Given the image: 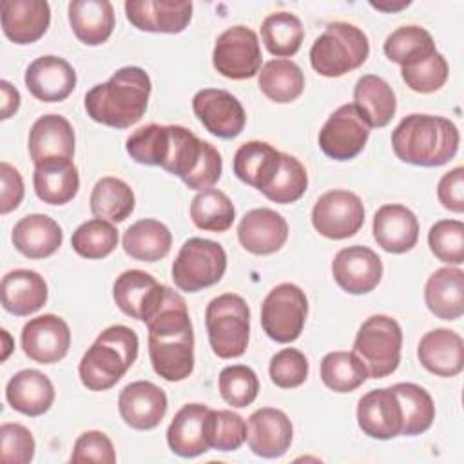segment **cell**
<instances>
[{
	"instance_id": "obj_1",
	"label": "cell",
	"mask_w": 464,
	"mask_h": 464,
	"mask_svg": "<svg viewBox=\"0 0 464 464\" xmlns=\"http://www.w3.org/2000/svg\"><path fill=\"white\" fill-rule=\"evenodd\" d=\"M149 330V357L154 372L169 382L187 379L194 370V332L185 299L167 286Z\"/></svg>"
},
{
	"instance_id": "obj_2",
	"label": "cell",
	"mask_w": 464,
	"mask_h": 464,
	"mask_svg": "<svg viewBox=\"0 0 464 464\" xmlns=\"http://www.w3.org/2000/svg\"><path fill=\"white\" fill-rule=\"evenodd\" d=\"M150 91V78L141 67H121L85 92L87 116L112 129H129L143 118Z\"/></svg>"
},
{
	"instance_id": "obj_3",
	"label": "cell",
	"mask_w": 464,
	"mask_h": 464,
	"mask_svg": "<svg viewBox=\"0 0 464 464\" xmlns=\"http://www.w3.org/2000/svg\"><path fill=\"white\" fill-rule=\"evenodd\" d=\"M460 134L457 125L442 116L410 114L392 132L395 156L417 167H440L459 150Z\"/></svg>"
},
{
	"instance_id": "obj_4",
	"label": "cell",
	"mask_w": 464,
	"mask_h": 464,
	"mask_svg": "<svg viewBox=\"0 0 464 464\" xmlns=\"http://www.w3.org/2000/svg\"><path fill=\"white\" fill-rule=\"evenodd\" d=\"M138 335L123 324L105 328L83 353L78 373L82 384L91 392L112 388L138 357Z\"/></svg>"
},
{
	"instance_id": "obj_5",
	"label": "cell",
	"mask_w": 464,
	"mask_h": 464,
	"mask_svg": "<svg viewBox=\"0 0 464 464\" xmlns=\"http://www.w3.org/2000/svg\"><path fill=\"white\" fill-rule=\"evenodd\" d=\"M167 127L169 143L161 169L178 176L192 190H205L218 183L223 170L218 149L181 125Z\"/></svg>"
},
{
	"instance_id": "obj_6",
	"label": "cell",
	"mask_w": 464,
	"mask_h": 464,
	"mask_svg": "<svg viewBox=\"0 0 464 464\" xmlns=\"http://www.w3.org/2000/svg\"><path fill=\"white\" fill-rule=\"evenodd\" d=\"M370 54L368 36L353 24L332 22L315 38L310 49V63L326 78H339L359 69Z\"/></svg>"
},
{
	"instance_id": "obj_7",
	"label": "cell",
	"mask_w": 464,
	"mask_h": 464,
	"mask_svg": "<svg viewBox=\"0 0 464 464\" xmlns=\"http://www.w3.org/2000/svg\"><path fill=\"white\" fill-rule=\"evenodd\" d=\"M205 326L212 352L221 359L245 353L250 335V310L237 294L214 297L205 310Z\"/></svg>"
},
{
	"instance_id": "obj_8",
	"label": "cell",
	"mask_w": 464,
	"mask_h": 464,
	"mask_svg": "<svg viewBox=\"0 0 464 464\" xmlns=\"http://www.w3.org/2000/svg\"><path fill=\"white\" fill-rule=\"evenodd\" d=\"M402 330L399 323L388 315H370L357 330L353 352L362 359L368 375L382 379L393 373L401 362Z\"/></svg>"
},
{
	"instance_id": "obj_9",
	"label": "cell",
	"mask_w": 464,
	"mask_h": 464,
	"mask_svg": "<svg viewBox=\"0 0 464 464\" xmlns=\"http://www.w3.org/2000/svg\"><path fill=\"white\" fill-rule=\"evenodd\" d=\"M225 270L227 252L219 243L190 237L181 245L170 272L172 281L179 290L199 292L219 283Z\"/></svg>"
},
{
	"instance_id": "obj_10",
	"label": "cell",
	"mask_w": 464,
	"mask_h": 464,
	"mask_svg": "<svg viewBox=\"0 0 464 464\" xmlns=\"http://www.w3.org/2000/svg\"><path fill=\"white\" fill-rule=\"evenodd\" d=\"M308 315V299L294 283L274 286L261 304V326L276 343H294L299 339Z\"/></svg>"
},
{
	"instance_id": "obj_11",
	"label": "cell",
	"mask_w": 464,
	"mask_h": 464,
	"mask_svg": "<svg viewBox=\"0 0 464 464\" xmlns=\"http://www.w3.org/2000/svg\"><path fill=\"white\" fill-rule=\"evenodd\" d=\"M261 47L256 31L246 25H232L225 29L214 45L212 65L230 80H246L261 71Z\"/></svg>"
},
{
	"instance_id": "obj_12",
	"label": "cell",
	"mask_w": 464,
	"mask_h": 464,
	"mask_svg": "<svg viewBox=\"0 0 464 464\" xmlns=\"http://www.w3.org/2000/svg\"><path fill=\"white\" fill-rule=\"evenodd\" d=\"M370 125L353 103L337 107L319 130L321 150L337 161L355 158L366 145Z\"/></svg>"
},
{
	"instance_id": "obj_13",
	"label": "cell",
	"mask_w": 464,
	"mask_h": 464,
	"mask_svg": "<svg viewBox=\"0 0 464 464\" xmlns=\"http://www.w3.org/2000/svg\"><path fill=\"white\" fill-rule=\"evenodd\" d=\"M364 223L361 198L350 190H328L312 208L314 228L328 239H346L359 232Z\"/></svg>"
},
{
	"instance_id": "obj_14",
	"label": "cell",
	"mask_w": 464,
	"mask_h": 464,
	"mask_svg": "<svg viewBox=\"0 0 464 464\" xmlns=\"http://www.w3.org/2000/svg\"><path fill=\"white\" fill-rule=\"evenodd\" d=\"M192 111L203 127L223 140L239 136L246 123L241 102L225 89H201L192 98Z\"/></svg>"
},
{
	"instance_id": "obj_15",
	"label": "cell",
	"mask_w": 464,
	"mask_h": 464,
	"mask_svg": "<svg viewBox=\"0 0 464 464\" xmlns=\"http://www.w3.org/2000/svg\"><path fill=\"white\" fill-rule=\"evenodd\" d=\"M167 286L160 285L149 272L130 268L121 272L112 286V297L118 308L136 319L147 323L165 297Z\"/></svg>"
},
{
	"instance_id": "obj_16",
	"label": "cell",
	"mask_w": 464,
	"mask_h": 464,
	"mask_svg": "<svg viewBox=\"0 0 464 464\" xmlns=\"http://www.w3.org/2000/svg\"><path fill=\"white\" fill-rule=\"evenodd\" d=\"M71 346L69 324L54 315L44 314L29 319L22 328L24 353L40 364H53L62 361Z\"/></svg>"
},
{
	"instance_id": "obj_17",
	"label": "cell",
	"mask_w": 464,
	"mask_h": 464,
	"mask_svg": "<svg viewBox=\"0 0 464 464\" xmlns=\"http://www.w3.org/2000/svg\"><path fill=\"white\" fill-rule=\"evenodd\" d=\"M332 276L346 294H368L381 283L382 261L372 248L352 245L335 254Z\"/></svg>"
},
{
	"instance_id": "obj_18",
	"label": "cell",
	"mask_w": 464,
	"mask_h": 464,
	"mask_svg": "<svg viewBox=\"0 0 464 464\" xmlns=\"http://www.w3.org/2000/svg\"><path fill=\"white\" fill-rule=\"evenodd\" d=\"M357 424L364 435L379 440L402 433V410L392 386L372 390L359 399Z\"/></svg>"
},
{
	"instance_id": "obj_19",
	"label": "cell",
	"mask_w": 464,
	"mask_h": 464,
	"mask_svg": "<svg viewBox=\"0 0 464 464\" xmlns=\"http://www.w3.org/2000/svg\"><path fill=\"white\" fill-rule=\"evenodd\" d=\"M127 20L145 33H181L192 18V2L174 0H127Z\"/></svg>"
},
{
	"instance_id": "obj_20",
	"label": "cell",
	"mask_w": 464,
	"mask_h": 464,
	"mask_svg": "<svg viewBox=\"0 0 464 464\" xmlns=\"http://www.w3.org/2000/svg\"><path fill=\"white\" fill-rule=\"evenodd\" d=\"M292 422L283 410L259 408L246 422V444L254 455L263 459H277L285 455L292 444Z\"/></svg>"
},
{
	"instance_id": "obj_21",
	"label": "cell",
	"mask_w": 464,
	"mask_h": 464,
	"mask_svg": "<svg viewBox=\"0 0 464 464\" xmlns=\"http://www.w3.org/2000/svg\"><path fill=\"white\" fill-rule=\"evenodd\" d=\"M118 410L127 426L152 430L167 413V395L150 381H134L120 392Z\"/></svg>"
},
{
	"instance_id": "obj_22",
	"label": "cell",
	"mask_w": 464,
	"mask_h": 464,
	"mask_svg": "<svg viewBox=\"0 0 464 464\" xmlns=\"http://www.w3.org/2000/svg\"><path fill=\"white\" fill-rule=\"evenodd\" d=\"M27 91L40 102H63L76 87L72 65L54 54H45L29 63L24 76Z\"/></svg>"
},
{
	"instance_id": "obj_23",
	"label": "cell",
	"mask_w": 464,
	"mask_h": 464,
	"mask_svg": "<svg viewBox=\"0 0 464 464\" xmlns=\"http://www.w3.org/2000/svg\"><path fill=\"white\" fill-rule=\"evenodd\" d=\"M237 239L246 252L268 256L277 252L286 243L288 223L272 208H252L237 225Z\"/></svg>"
},
{
	"instance_id": "obj_24",
	"label": "cell",
	"mask_w": 464,
	"mask_h": 464,
	"mask_svg": "<svg viewBox=\"0 0 464 464\" xmlns=\"http://www.w3.org/2000/svg\"><path fill=\"white\" fill-rule=\"evenodd\" d=\"M208 413L210 408L205 404L190 402L174 415L167 430V444L172 453L192 459L210 450L207 437Z\"/></svg>"
},
{
	"instance_id": "obj_25",
	"label": "cell",
	"mask_w": 464,
	"mask_h": 464,
	"mask_svg": "<svg viewBox=\"0 0 464 464\" xmlns=\"http://www.w3.org/2000/svg\"><path fill=\"white\" fill-rule=\"evenodd\" d=\"M2 31L20 45L40 40L51 24V7L45 0H4Z\"/></svg>"
},
{
	"instance_id": "obj_26",
	"label": "cell",
	"mask_w": 464,
	"mask_h": 464,
	"mask_svg": "<svg viewBox=\"0 0 464 464\" xmlns=\"http://www.w3.org/2000/svg\"><path fill=\"white\" fill-rule=\"evenodd\" d=\"M372 232L382 250L390 254H404L417 245L419 221L404 205H382L373 216Z\"/></svg>"
},
{
	"instance_id": "obj_27",
	"label": "cell",
	"mask_w": 464,
	"mask_h": 464,
	"mask_svg": "<svg viewBox=\"0 0 464 464\" xmlns=\"http://www.w3.org/2000/svg\"><path fill=\"white\" fill-rule=\"evenodd\" d=\"M417 357L428 372L439 377H455L464 368V341L448 328L430 330L419 341Z\"/></svg>"
},
{
	"instance_id": "obj_28",
	"label": "cell",
	"mask_w": 464,
	"mask_h": 464,
	"mask_svg": "<svg viewBox=\"0 0 464 464\" xmlns=\"http://www.w3.org/2000/svg\"><path fill=\"white\" fill-rule=\"evenodd\" d=\"M29 156L34 165L53 160L74 156V129L60 114L40 116L29 130Z\"/></svg>"
},
{
	"instance_id": "obj_29",
	"label": "cell",
	"mask_w": 464,
	"mask_h": 464,
	"mask_svg": "<svg viewBox=\"0 0 464 464\" xmlns=\"http://www.w3.org/2000/svg\"><path fill=\"white\" fill-rule=\"evenodd\" d=\"M0 295L5 312L25 317L38 312L45 304L47 283L34 270L16 268L2 277Z\"/></svg>"
},
{
	"instance_id": "obj_30",
	"label": "cell",
	"mask_w": 464,
	"mask_h": 464,
	"mask_svg": "<svg viewBox=\"0 0 464 464\" xmlns=\"http://www.w3.org/2000/svg\"><path fill=\"white\" fill-rule=\"evenodd\" d=\"M11 239L22 256L29 259H44L62 246L63 232L53 218L45 214H29L16 221Z\"/></svg>"
},
{
	"instance_id": "obj_31",
	"label": "cell",
	"mask_w": 464,
	"mask_h": 464,
	"mask_svg": "<svg viewBox=\"0 0 464 464\" xmlns=\"http://www.w3.org/2000/svg\"><path fill=\"white\" fill-rule=\"evenodd\" d=\"M5 399L13 410L38 417L49 411L54 402V386L51 379L33 368L14 373L5 386Z\"/></svg>"
},
{
	"instance_id": "obj_32",
	"label": "cell",
	"mask_w": 464,
	"mask_h": 464,
	"mask_svg": "<svg viewBox=\"0 0 464 464\" xmlns=\"http://www.w3.org/2000/svg\"><path fill=\"white\" fill-rule=\"evenodd\" d=\"M33 187L44 203L65 205L80 188L78 169L69 158L45 160L34 165Z\"/></svg>"
},
{
	"instance_id": "obj_33",
	"label": "cell",
	"mask_w": 464,
	"mask_h": 464,
	"mask_svg": "<svg viewBox=\"0 0 464 464\" xmlns=\"http://www.w3.org/2000/svg\"><path fill=\"white\" fill-rule=\"evenodd\" d=\"M281 165V152L276 150L266 141H246L243 143L232 161L234 174L246 185L257 188L259 192L266 190L274 181Z\"/></svg>"
},
{
	"instance_id": "obj_34",
	"label": "cell",
	"mask_w": 464,
	"mask_h": 464,
	"mask_svg": "<svg viewBox=\"0 0 464 464\" xmlns=\"http://www.w3.org/2000/svg\"><path fill=\"white\" fill-rule=\"evenodd\" d=\"M428 310L444 321H455L464 314V272L455 266L435 270L424 286Z\"/></svg>"
},
{
	"instance_id": "obj_35",
	"label": "cell",
	"mask_w": 464,
	"mask_h": 464,
	"mask_svg": "<svg viewBox=\"0 0 464 464\" xmlns=\"http://www.w3.org/2000/svg\"><path fill=\"white\" fill-rule=\"evenodd\" d=\"M74 36L85 45H102L114 29V7L109 0H72L67 7Z\"/></svg>"
},
{
	"instance_id": "obj_36",
	"label": "cell",
	"mask_w": 464,
	"mask_h": 464,
	"mask_svg": "<svg viewBox=\"0 0 464 464\" xmlns=\"http://www.w3.org/2000/svg\"><path fill=\"white\" fill-rule=\"evenodd\" d=\"M353 105L370 127H386L397 111L393 89L377 74H364L353 87Z\"/></svg>"
},
{
	"instance_id": "obj_37",
	"label": "cell",
	"mask_w": 464,
	"mask_h": 464,
	"mask_svg": "<svg viewBox=\"0 0 464 464\" xmlns=\"http://www.w3.org/2000/svg\"><path fill=\"white\" fill-rule=\"evenodd\" d=\"M123 250L138 261L154 263L170 252L172 234L167 225L158 219H140L123 234Z\"/></svg>"
},
{
	"instance_id": "obj_38",
	"label": "cell",
	"mask_w": 464,
	"mask_h": 464,
	"mask_svg": "<svg viewBox=\"0 0 464 464\" xmlns=\"http://www.w3.org/2000/svg\"><path fill=\"white\" fill-rule=\"evenodd\" d=\"M261 92L276 103H290L303 94L304 74L301 67L286 58L266 62L257 72Z\"/></svg>"
},
{
	"instance_id": "obj_39",
	"label": "cell",
	"mask_w": 464,
	"mask_h": 464,
	"mask_svg": "<svg viewBox=\"0 0 464 464\" xmlns=\"http://www.w3.org/2000/svg\"><path fill=\"white\" fill-rule=\"evenodd\" d=\"M91 212L111 223L125 221L134 210V192L120 178L105 176L96 181L91 192Z\"/></svg>"
},
{
	"instance_id": "obj_40",
	"label": "cell",
	"mask_w": 464,
	"mask_h": 464,
	"mask_svg": "<svg viewBox=\"0 0 464 464\" xmlns=\"http://www.w3.org/2000/svg\"><path fill=\"white\" fill-rule=\"evenodd\" d=\"M402 410V433L420 435L431 428L435 420V404L431 395L415 382H397L392 386Z\"/></svg>"
},
{
	"instance_id": "obj_41",
	"label": "cell",
	"mask_w": 464,
	"mask_h": 464,
	"mask_svg": "<svg viewBox=\"0 0 464 464\" xmlns=\"http://www.w3.org/2000/svg\"><path fill=\"white\" fill-rule=\"evenodd\" d=\"M321 381L337 393H348L366 382L368 368L355 352H330L321 361Z\"/></svg>"
},
{
	"instance_id": "obj_42",
	"label": "cell",
	"mask_w": 464,
	"mask_h": 464,
	"mask_svg": "<svg viewBox=\"0 0 464 464\" xmlns=\"http://www.w3.org/2000/svg\"><path fill=\"white\" fill-rule=\"evenodd\" d=\"M382 51L388 60L404 67L431 56L437 49L428 29L420 25H402L386 36Z\"/></svg>"
},
{
	"instance_id": "obj_43",
	"label": "cell",
	"mask_w": 464,
	"mask_h": 464,
	"mask_svg": "<svg viewBox=\"0 0 464 464\" xmlns=\"http://www.w3.org/2000/svg\"><path fill=\"white\" fill-rule=\"evenodd\" d=\"M192 223L207 232H225L236 219V208L230 198L218 188L199 190L190 203Z\"/></svg>"
},
{
	"instance_id": "obj_44",
	"label": "cell",
	"mask_w": 464,
	"mask_h": 464,
	"mask_svg": "<svg viewBox=\"0 0 464 464\" xmlns=\"http://www.w3.org/2000/svg\"><path fill=\"white\" fill-rule=\"evenodd\" d=\"M261 38L270 54L277 58L294 56L304 38L301 20L286 11L268 14L261 24Z\"/></svg>"
},
{
	"instance_id": "obj_45",
	"label": "cell",
	"mask_w": 464,
	"mask_h": 464,
	"mask_svg": "<svg viewBox=\"0 0 464 464\" xmlns=\"http://www.w3.org/2000/svg\"><path fill=\"white\" fill-rule=\"evenodd\" d=\"M118 245L116 227L102 218H92L82 223L71 237L72 250L85 259H103Z\"/></svg>"
},
{
	"instance_id": "obj_46",
	"label": "cell",
	"mask_w": 464,
	"mask_h": 464,
	"mask_svg": "<svg viewBox=\"0 0 464 464\" xmlns=\"http://www.w3.org/2000/svg\"><path fill=\"white\" fill-rule=\"evenodd\" d=\"M306 187L308 176L304 165L297 158L281 152L279 170L270 187L263 190V194L274 203L288 205L297 201L306 192Z\"/></svg>"
},
{
	"instance_id": "obj_47",
	"label": "cell",
	"mask_w": 464,
	"mask_h": 464,
	"mask_svg": "<svg viewBox=\"0 0 464 464\" xmlns=\"http://www.w3.org/2000/svg\"><path fill=\"white\" fill-rule=\"evenodd\" d=\"M169 143V127L149 123L136 129L125 141L127 154L141 163L150 167H161Z\"/></svg>"
},
{
	"instance_id": "obj_48",
	"label": "cell",
	"mask_w": 464,
	"mask_h": 464,
	"mask_svg": "<svg viewBox=\"0 0 464 464\" xmlns=\"http://www.w3.org/2000/svg\"><path fill=\"white\" fill-rule=\"evenodd\" d=\"M218 386L223 401L234 408L250 406L259 392V379L250 366H225L218 377Z\"/></svg>"
},
{
	"instance_id": "obj_49",
	"label": "cell",
	"mask_w": 464,
	"mask_h": 464,
	"mask_svg": "<svg viewBox=\"0 0 464 464\" xmlns=\"http://www.w3.org/2000/svg\"><path fill=\"white\" fill-rule=\"evenodd\" d=\"M431 254L446 265L464 263V223L459 219H440L428 232Z\"/></svg>"
},
{
	"instance_id": "obj_50",
	"label": "cell",
	"mask_w": 464,
	"mask_h": 464,
	"mask_svg": "<svg viewBox=\"0 0 464 464\" xmlns=\"http://www.w3.org/2000/svg\"><path fill=\"white\" fill-rule=\"evenodd\" d=\"M208 446L219 451H236L246 440V422L232 410H210Z\"/></svg>"
},
{
	"instance_id": "obj_51",
	"label": "cell",
	"mask_w": 464,
	"mask_h": 464,
	"mask_svg": "<svg viewBox=\"0 0 464 464\" xmlns=\"http://www.w3.org/2000/svg\"><path fill=\"white\" fill-rule=\"evenodd\" d=\"M450 74V67L446 58L435 51L431 56L415 62L411 65H404L401 69V76L404 80V83L420 94H428V92H435L439 91Z\"/></svg>"
},
{
	"instance_id": "obj_52",
	"label": "cell",
	"mask_w": 464,
	"mask_h": 464,
	"mask_svg": "<svg viewBox=\"0 0 464 464\" xmlns=\"http://www.w3.org/2000/svg\"><path fill=\"white\" fill-rule=\"evenodd\" d=\"M308 359L297 348H283L272 355L268 373L276 386L290 390L301 386L308 377Z\"/></svg>"
},
{
	"instance_id": "obj_53",
	"label": "cell",
	"mask_w": 464,
	"mask_h": 464,
	"mask_svg": "<svg viewBox=\"0 0 464 464\" xmlns=\"http://www.w3.org/2000/svg\"><path fill=\"white\" fill-rule=\"evenodd\" d=\"M33 433L18 422L0 426V460L5 464H27L34 457Z\"/></svg>"
},
{
	"instance_id": "obj_54",
	"label": "cell",
	"mask_w": 464,
	"mask_h": 464,
	"mask_svg": "<svg viewBox=\"0 0 464 464\" xmlns=\"http://www.w3.org/2000/svg\"><path fill=\"white\" fill-rule=\"evenodd\" d=\"M71 462L82 464V462H96V464H114L116 462V451L111 442V439L98 430L83 431L72 448Z\"/></svg>"
},
{
	"instance_id": "obj_55",
	"label": "cell",
	"mask_w": 464,
	"mask_h": 464,
	"mask_svg": "<svg viewBox=\"0 0 464 464\" xmlns=\"http://www.w3.org/2000/svg\"><path fill=\"white\" fill-rule=\"evenodd\" d=\"M437 198L440 205L451 212H464V169L455 167L446 172L437 185Z\"/></svg>"
},
{
	"instance_id": "obj_56",
	"label": "cell",
	"mask_w": 464,
	"mask_h": 464,
	"mask_svg": "<svg viewBox=\"0 0 464 464\" xmlns=\"http://www.w3.org/2000/svg\"><path fill=\"white\" fill-rule=\"evenodd\" d=\"M0 179H2V188H0V212L5 216L11 210L18 208V205L24 199V179L20 172L9 165L7 161L0 163Z\"/></svg>"
},
{
	"instance_id": "obj_57",
	"label": "cell",
	"mask_w": 464,
	"mask_h": 464,
	"mask_svg": "<svg viewBox=\"0 0 464 464\" xmlns=\"http://www.w3.org/2000/svg\"><path fill=\"white\" fill-rule=\"evenodd\" d=\"M0 92H2V112H0V118L2 120H9L18 111V107H20V92L7 80L0 82Z\"/></svg>"
},
{
	"instance_id": "obj_58",
	"label": "cell",
	"mask_w": 464,
	"mask_h": 464,
	"mask_svg": "<svg viewBox=\"0 0 464 464\" xmlns=\"http://www.w3.org/2000/svg\"><path fill=\"white\" fill-rule=\"evenodd\" d=\"M0 334H2V339H4V352H2V361H5V359L9 357V353H11V350L14 348V344H13V341H11V335H9V332H7V330H0Z\"/></svg>"
},
{
	"instance_id": "obj_59",
	"label": "cell",
	"mask_w": 464,
	"mask_h": 464,
	"mask_svg": "<svg viewBox=\"0 0 464 464\" xmlns=\"http://www.w3.org/2000/svg\"><path fill=\"white\" fill-rule=\"evenodd\" d=\"M406 5H410V2H401V4H397V5H382V4H373V2H372V7L381 9V11H397V9H402V7H406Z\"/></svg>"
}]
</instances>
